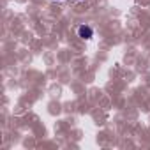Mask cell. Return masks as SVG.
<instances>
[{
  "label": "cell",
  "instance_id": "cell-1",
  "mask_svg": "<svg viewBox=\"0 0 150 150\" xmlns=\"http://www.w3.org/2000/svg\"><path fill=\"white\" fill-rule=\"evenodd\" d=\"M78 35H80L81 39L88 41V39H92V37H94V30H92L88 25H81V27H78Z\"/></svg>",
  "mask_w": 150,
  "mask_h": 150
},
{
  "label": "cell",
  "instance_id": "cell-2",
  "mask_svg": "<svg viewBox=\"0 0 150 150\" xmlns=\"http://www.w3.org/2000/svg\"><path fill=\"white\" fill-rule=\"evenodd\" d=\"M78 2H80V0H78Z\"/></svg>",
  "mask_w": 150,
  "mask_h": 150
}]
</instances>
